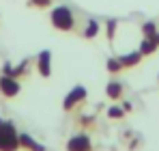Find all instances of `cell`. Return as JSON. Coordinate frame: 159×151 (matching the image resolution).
Wrapping results in <instances>:
<instances>
[{
	"mask_svg": "<svg viewBox=\"0 0 159 151\" xmlns=\"http://www.w3.org/2000/svg\"><path fill=\"white\" fill-rule=\"evenodd\" d=\"M142 30H144V37H151V35H155V32H157V28H155V22H146V24L142 26Z\"/></svg>",
	"mask_w": 159,
	"mask_h": 151,
	"instance_id": "cell-13",
	"label": "cell"
},
{
	"mask_svg": "<svg viewBox=\"0 0 159 151\" xmlns=\"http://www.w3.org/2000/svg\"><path fill=\"white\" fill-rule=\"evenodd\" d=\"M30 4H34V7H39V9H43V7H50V4H52V0H30Z\"/></svg>",
	"mask_w": 159,
	"mask_h": 151,
	"instance_id": "cell-16",
	"label": "cell"
},
{
	"mask_svg": "<svg viewBox=\"0 0 159 151\" xmlns=\"http://www.w3.org/2000/svg\"><path fill=\"white\" fill-rule=\"evenodd\" d=\"M20 145H22V147H26V149H30V151H45V147H43V145L34 143L28 134H22V136H20Z\"/></svg>",
	"mask_w": 159,
	"mask_h": 151,
	"instance_id": "cell-7",
	"label": "cell"
},
{
	"mask_svg": "<svg viewBox=\"0 0 159 151\" xmlns=\"http://www.w3.org/2000/svg\"><path fill=\"white\" fill-rule=\"evenodd\" d=\"M106 30H107V39H114V32H116V20H110L106 24Z\"/></svg>",
	"mask_w": 159,
	"mask_h": 151,
	"instance_id": "cell-14",
	"label": "cell"
},
{
	"mask_svg": "<svg viewBox=\"0 0 159 151\" xmlns=\"http://www.w3.org/2000/svg\"><path fill=\"white\" fill-rule=\"evenodd\" d=\"M39 74L43 78H48L52 74V52L50 50H43L39 54Z\"/></svg>",
	"mask_w": 159,
	"mask_h": 151,
	"instance_id": "cell-6",
	"label": "cell"
},
{
	"mask_svg": "<svg viewBox=\"0 0 159 151\" xmlns=\"http://www.w3.org/2000/svg\"><path fill=\"white\" fill-rule=\"evenodd\" d=\"M67 151H93L90 138H88L86 134H78V136L69 138V143H67Z\"/></svg>",
	"mask_w": 159,
	"mask_h": 151,
	"instance_id": "cell-3",
	"label": "cell"
},
{
	"mask_svg": "<svg viewBox=\"0 0 159 151\" xmlns=\"http://www.w3.org/2000/svg\"><path fill=\"white\" fill-rule=\"evenodd\" d=\"M0 123H2V119H0Z\"/></svg>",
	"mask_w": 159,
	"mask_h": 151,
	"instance_id": "cell-17",
	"label": "cell"
},
{
	"mask_svg": "<svg viewBox=\"0 0 159 151\" xmlns=\"http://www.w3.org/2000/svg\"><path fill=\"white\" fill-rule=\"evenodd\" d=\"M20 149V134L13 123H0V151H17Z\"/></svg>",
	"mask_w": 159,
	"mask_h": 151,
	"instance_id": "cell-1",
	"label": "cell"
},
{
	"mask_svg": "<svg viewBox=\"0 0 159 151\" xmlns=\"http://www.w3.org/2000/svg\"><path fill=\"white\" fill-rule=\"evenodd\" d=\"M157 48H159V46L151 39V37H144V39H142V43H140V54H142V56H144V54H153Z\"/></svg>",
	"mask_w": 159,
	"mask_h": 151,
	"instance_id": "cell-10",
	"label": "cell"
},
{
	"mask_svg": "<svg viewBox=\"0 0 159 151\" xmlns=\"http://www.w3.org/2000/svg\"><path fill=\"white\" fill-rule=\"evenodd\" d=\"M0 91H2L7 97H15V95L20 93V82L9 74L2 76V78H0Z\"/></svg>",
	"mask_w": 159,
	"mask_h": 151,
	"instance_id": "cell-4",
	"label": "cell"
},
{
	"mask_svg": "<svg viewBox=\"0 0 159 151\" xmlns=\"http://www.w3.org/2000/svg\"><path fill=\"white\" fill-rule=\"evenodd\" d=\"M86 97V89L84 86H75V89H71L69 93H67V97H65V101H62V108L65 110H71L78 101H82Z\"/></svg>",
	"mask_w": 159,
	"mask_h": 151,
	"instance_id": "cell-5",
	"label": "cell"
},
{
	"mask_svg": "<svg viewBox=\"0 0 159 151\" xmlns=\"http://www.w3.org/2000/svg\"><path fill=\"white\" fill-rule=\"evenodd\" d=\"M106 95L112 97V100H118V97L123 95V84H120V82H110L106 86Z\"/></svg>",
	"mask_w": 159,
	"mask_h": 151,
	"instance_id": "cell-9",
	"label": "cell"
},
{
	"mask_svg": "<svg viewBox=\"0 0 159 151\" xmlns=\"http://www.w3.org/2000/svg\"><path fill=\"white\" fill-rule=\"evenodd\" d=\"M97 32H99V24H97V20H88L86 30H84V37H95Z\"/></svg>",
	"mask_w": 159,
	"mask_h": 151,
	"instance_id": "cell-11",
	"label": "cell"
},
{
	"mask_svg": "<svg viewBox=\"0 0 159 151\" xmlns=\"http://www.w3.org/2000/svg\"><path fill=\"white\" fill-rule=\"evenodd\" d=\"M52 24L58 30H71L73 28V13L69 7H56L52 9Z\"/></svg>",
	"mask_w": 159,
	"mask_h": 151,
	"instance_id": "cell-2",
	"label": "cell"
},
{
	"mask_svg": "<svg viewBox=\"0 0 159 151\" xmlns=\"http://www.w3.org/2000/svg\"><path fill=\"white\" fill-rule=\"evenodd\" d=\"M120 69H123V65H120L118 58H107V71L116 74V71H120Z\"/></svg>",
	"mask_w": 159,
	"mask_h": 151,
	"instance_id": "cell-12",
	"label": "cell"
},
{
	"mask_svg": "<svg viewBox=\"0 0 159 151\" xmlns=\"http://www.w3.org/2000/svg\"><path fill=\"white\" fill-rule=\"evenodd\" d=\"M140 58H142V54H140V50H138V52H131V54H123L118 61H120L123 67H133V65H138Z\"/></svg>",
	"mask_w": 159,
	"mask_h": 151,
	"instance_id": "cell-8",
	"label": "cell"
},
{
	"mask_svg": "<svg viewBox=\"0 0 159 151\" xmlns=\"http://www.w3.org/2000/svg\"><path fill=\"white\" fill-rule=\"evenodd\" d=\"M107 114H110L112 119H120V117H123V110H120V108H110Z\"/></svg>",
	"mask_w": 159,
	"mask_h": 151,
	"instance_id": "cell-15",
	"label": "cell"
}]
</instances>
